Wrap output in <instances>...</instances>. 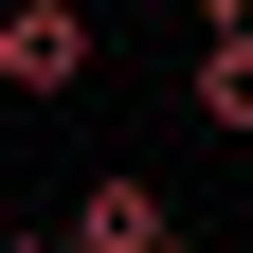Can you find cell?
I'll return each mask as SVG.
<instances>
[{"label": "cell", "mask_w": 253, "mask_h": 253, "mask_svg": "<svg viewBox=\"0 0 253 253\" xmlns=\"http://www.w3.org/2000/svg\"><path fill=\"white\" fill-rule=\"evenodd\" d=\"M90 73V0H18L0 18V90H73Z\"/></svg>", "instance_id": "6da1fadb"}, {"label": "cell", "mask_w": 253, "mask_h": 253, "mask_svg": "<svg viewBox=\"0 0 253 253\" xmlns=\"http://www.w3.org/2000/svg\"><path fill=\"white\" fill-rule=\"evenodd\" d=\"M145 253H199V235H145Z\"/></svg>", "instance_id": "5b68a950"}, {"label": "cell", "mask_w": 253, "mask_h": 253, "mask_svg": "<svg viewBox=\"0 0 253 253\" xmlns=\"http://www.w3.org/2000/svg\"><path fill=\"white\" fill-rule=\"evenodd\" d=\"M181 90H199V126H235V145H253V37H199V73H181Z\"/></svg>", "instance_id": "3957f363"}, {"label": "cell", "mask_w": 253, "mask_h": 253, "mask_svg": "<svg viewBox=\"0 0 253 253\" xmlns=\"http://www.w3.org/2000/svg\"><path fill=\"white\" fill-rule=\"evenodd\" d=\"M181 18H199V37H253V0H181Z\"/></svg>", "instance_id": "277c9868"}, {"label": "cell", "mask_w": 253, "mask_h": 253, "mask_svg": "<svg viewBox=\"0 0 253 253\" xmlns=\"http://www.w3.org/2000/svg\"><path fill=\"white\" fill-rule=\"evenodd\" d=\"M145 235H163V199H145V181H90V199H73V235H54V253H145Z\"/></svg>", "instance_id": "7a4b0ae2"}, {"label": "cell", "mask_w": 253, "mask_h": 253, "mask_svg": "<svg viewBox=\"0 0 253 253\" xmlns=\"http://www.w3.org/2000/svg\"><path fill=\"white\" fill-rule=\"evenodd\" d=\"M0 253H54V235H0Z\"/></svg>", "instance_id": "8992f818"}]
</instances>
